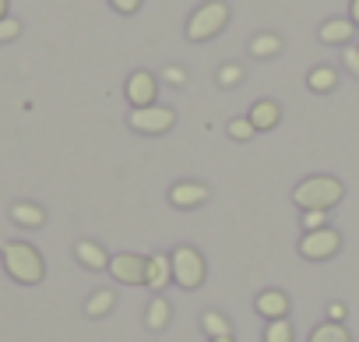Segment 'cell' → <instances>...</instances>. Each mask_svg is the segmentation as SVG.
<instances>
[{"mask_svg":"<svg viewBox=\"0 0 359 342\" xmlns=\"http://www.w3.org/2000/svg\"><path fill=\"white\" fill-rule=\"evenodd\" d=\"M348 22L359 25V0H352V4H348Z\"/></svg>","mask_w":359,"mask_h":342,"instance_id":"obj_31","label":"cell"},{"mask_svg":"<svg viewBox=\"0 0 359 342\" xmlns=\"http://www.w3.org/2000/svg\"><path fill=\"white\" fill-rule=\"evenodd\" d=\"M226 134L233 138V141H250L257 131H254V124L247 120V117H236V120H229V127H226Z\"/></svg>","mask_w":359,"mask_h":342,"instance_id":"obj_23","label":"cell"},{"mask_svg":"<svg viewBox=\"0 0 359 342\" xmlns=\"http://www.w3.org/2000/svg\"><path fill=\"white\" fill-rule=\"evenodd\" d=\"M169 282H172V261H169V254H151V258H148L144 286H148V289H155V293H162Z\"/></svg>","mask_w":359,"mask_h":342,"instance_id":"obj_13","label":"cell"},{"mask_svg":"<svg viewBox=\"0 0 359 342\" xmlns=\"http://www.w3.org/2000/svg\"><path fill=\"white\" fill-rule=\"evenodd\" d=\"M341 198H345V188L334 177H306L292 191V202L299 212H331Z\"/></svg>","mask_w":359,"mask_h":342,"instance_id":"obj_2","label":"cell"},{"mask_svg":"<svg viewBox=\"0 0 359 342\" xmlns=\"http://www.w3.org/2000/svg\"><path fill=\"white\" fill-rule=\"evenodd\" d=\"M254 310L264 317V321H278V317H289V296L282 289H264L257 300H254Z\"/></svg>","mask_w":359,"mask_h":342,"instance_id":"obj_10","label":"cell"},{"mask_svg":"<svg viewBox=\"0 0 359 342\" xmlns=\"http://www.w3.org/2000/svg\"><path fill=\"white\" fill-rule=\"evenodd\" d=\"M338 251H341V237H338V230H331V226L299 237V254H303L306 261H327V258H334Z\"/></svg>","mask_w":359,"mask_h":342,"instance_id":"obj_6","label":"cell"},{"mask_svg":"<svg viewBox=\"0 0 359 342\" xmlns=\"http://www.w3.org/2000/svg\"><path fill=\"white\" fill-rule=\"evenodd\" d=\"M310 342H352V335H348L345 324H338V321H324V324H317V328L310 331Z\"/></svg>","mask_w":359,"mask_h":342,"instance_id":"obj_19","label":"cell"},{"mask_svg":"<svg viewBox=\"0 0 359 342\" xmlns=\"http://www.w3.org/2000/svg\"><path fill=\"white\" fill-rule=\"evenodd\" d=\"M74 258L85 265V268H92V272H99V268H109V251L102 247V244H95V240H78L74 244Z\"/></svg>","mask_w":359,"mask_h":342,"instance_id":"obj_12","label":"cell"},{"mask_svg":"<svg viewBox=\"0 0 359 342\" xmlns=\"http://www.w3.org/2000/svg\"><path fill=\"white\" fill-rule=\"evenodd\" d=\"M341 60H345V67L359 78V46H345V53H341Z\"/></svg>","mask_w":359,"mask_h":342,"instance_id":"obj_28","label":"cell"},{"mask_svg":"<svg viewBox=\"0 0 359 342\" xmlns=\"http://www.w3.org/2000/svg\"><path fill=\"white\" fill-rule=\"evenodd\" d=\"M201 328H205L212 338L233 335V324H229V317H226V314H219V310H205V314H201Z\"/></svg>","mask_w":359,"mask_h":342,"instance_id":"obj_21","label":"cell"},{"mask_svg":"<svg viewBox=\"0 0 359 342\" xmlns=\"http://www.w3.org/2000/svg\"><path fill=\"white\" fill-rule=\"evenodd\" d=\"M247 120L254 124V131H275L278 120H282V106H278L275 99H257V103L250 106V117H247Z\"/></svg>","mask_w":359,"mask_h":342,"instance_id":"obj_11","label":"cell"},{"mask_svg":"<svg viewBox=\"0 0 359 342\" xmlns=\"http://www.w3.org/2000/svg\"><path fill=\"white\" fill-rule=\"evenodd\" d=\"M113 307H116V293H113V289H99V293H92V296L85 300V314H88V317H106Z\"/></svg>","mask_w":359,"mask_h":342,"instance_id":"obj_18","label":"cell"},{"mask_svg":"<svg viewBox=\"0 0 359 342\" xmlns=\"http://www.w3.org/2000/svg\"><path fill=\"white\" fill-rule=\"evenodd\" d=\"M11 219H15L18 226H25V230H39V226L46 223V212H43L39 205H32V202H18V205L11 209Z\"/></svg>","mask_w":359,"mask_h":342,"instance_id":"obj_15","label":"cell"},{"mask_svg":"<svg viewBox=\"0 0 359 342\" xmlns=\"http://www.w3.org/2000/svg\"><path fill=\"white\" fill-rule=\"evenodd\" d=\"M226 25H229V4H226V0H208V4H201V8L187 18L184 36H187L191 43H208V39H215Z\"/></svg>","mask_w":359,"mask_h":342,"instance_id":"obj_3","label":"cell"},{"mask_svg":"<svg viewBox=\"0 0 359 342\" xmlns=\"http://www.w3.org/2000/svg\"><path fill=\"white\" fill-rule=\"evenodd\" d=\"M208 202V188L205 184H191V180H180L169 188V205L172 209H198Z\"/></svg>","mask_w":359,"mask_h":342,"instance_id":"obj_9","label":"cell"},{"mask_svg":"<svg viewBox=\"0 0 359 342\" xmlns=\"http://www.w3.org/2000/svg\"><path fill=\"white\" fill-rule=\"evenodd\" d=\"M123 92H127V103H130V110L155 106V103H158V78H155L151 71H134V74L127 78Z\"/></svg>","mask_w":359,"mask_h":342,"instance_id":"obj_8","label":"cell"},{"mask_svg":"<svg viewBox=\"0 0 359 342\" xmlns=\"http://www.w3.org/2000/svg\"><path fill=\"white\" fill-rule=\"evenodd\" d=\"M109 4H113L120 15H134V11L141 8V0H109Z\"/></svg>","mask_w":359,"mask_h":342,"instance_id":"obj_29","label":"cell"},{"mask_svg":"<svg viewBox=\"0 0 359 342\" xmlns=\"http://www.w3.org/2000/svg\"><path fill=\"white\" fill-rule=\"evenodd\" d=\"M169 261H172V282H176V286H184V289H201V286H205L208 265H205V258H201L198 247H191V244L176 247V251L169 254Z\"/></svg>","mask_w":359,"mask_h":342,"instance_id":"obj_4","label":"cell"},{"mask_svg":"<svg viewBox=\"0 0 359 342\" xmlns=\"http://www.w3.org/2000/svg\"><path fill=\"white\" fill-rule=\"evenodd\" d=\"M0 18H8V0H0Z\"/></svg>","mask_w":359,"mask_h":342,"instance_id":"obj_32","label":"cell"},{"mask_svg":"<svg viewBox=\"0 0 359 342\" xmlns=\"http://www.w3.org/2000/svg\"><path fill=\"white\" fill-rule=\"evenodd\" d=\"M243 81V67L240 64H222L219 67V85L222 88H233V85H240Z\"/></svg>","mask_w":359,"mask_h":342,"instance_id":"obj_24","label":"cell"},{"mask_svg":"<svg viewBox=\"0 0 359 342\" xmlns=\"http://www.w3.org/2000/svg\"><path fill=\"white\" fill-rule=\"evenodd\" d=\"M4 272L15 279V282H22V286H39L43 282V275H46V261H43V254L32 247V244H25V240H11V244H4Z\"/></svg>","mask_w":359,"mask_h":342,"instance_id":"obj_1","label":"cell"},{"mask_svg":"<svg viewBox=\"0 0 359 342\" xmlns=\"http://www.w3.org/2000/svg\"><path fill=\"white\" fill-rule=\"evenodd\" d=\"M212 342H236L233 335H222V338H212Z\"/></svg>","mask_w":359,"mask_h":342,"instance_id":"obj_33","label":"cell"},{"mask_svg":"<svg viewBox=\"0 0 359 342\" xmlns=\"http://www.w3.org/2000/svg\"><path fill=\"white\" fill-rule=\"evenodd\" d=\"M109 275L120 282V286H144V275H148V258L144 254H113L109 258Z\"/></svg>","mask_w":359,"mask_h":342,"instance_id":"obj_7","label":"cell"},{"mask_svg":"<svg viewBox=\"0 0 359 342\" xmlns=\"http://www.w3.org/2000/svg\"><path fill=\"white\" fill-rule=\"evenodd\" d=\"M345 314H348V310H345V303H327V321H338V324H341V321H345Z\"/></svg>","mask_w":359,"mask_h":342,"instance_id":"obj_30","label":"cell"},{"mask_svg":"<svg viewBox=\"0 0 359 342\" xmlns=\"http://www.w3.org/2000/svg\"><path fill=\"white\" fill-rule=\"evenodd\" d=\"M127 124H130L137 134H165V131H172V124H176V110H169V106H162V103L141 106V110H130Z\"/></svg>","mask_w":359,"mask_h":342,"instance_id":"obj_5","label":"cell"},{"mask_svg":"<svg viewBox=\"0 0 359 342\" xmlns=\"http://www.w3.org/2000/svg\"><path fill=\"white\" fill-rule=\"evenodd\" d=\"M169 317H172V303L158 293V296L148 303V328H151V331H158V328H165V324H169Z\"/></svg>","mask_w":359,"mask_h":342,"instance_id":"obj_20","label":"cell"},{"mask_svg":"<svg viewBox=\"0 0 359 342\" xmlns=\"http://www.w3.org/2000/svg\"><path fill=\"white\" fill-rule=\"evenodd\" d=\"M306 85H310V92H331L334 85H338V71L334 67H327V64H320V67H313L310 74H306Z\"/></svg>","mask_w":359,"mask_h":342,"instance_id":"obj_17","label":"cell"},{"mask_svg":"<svg viewBox=\"0 0 359 342\" xmlns=\"http://www.w3.org/2000/svg\"><path fill=\"white\" fill-rule=\"evenodd\" d=\"M296 335H292V324H289V317H278V321H268L264 324V342H292Z\"/></svg>","mask_w":359,"mask_h":342,"instance_id":"obj_22","label":"cell"},{"mask_svg":"<svg viewBox=\"0 0 359 342\" xmlns=\"http://www.w3.org/2000/svg\"><path fill=\"white\" fill-rule=\"evenodd\" d=\"M22 36V22L18 18H0V43H11V39H18Z\"/></svg>","mask_w":359,"mask_h":342,"instance_id":"obj_26","label":"cell"},{"mask_svg":"<svg viewBox=\"0 0 359 342\" xmlns=\"http://www.w3.org/2000/svg\"><path fill=\"white\" fill-rule=\"evenodd\" d=\"M327 223H331V212H303V233L324 230Z\"/></svg>","mask_w":359,"mask_h":342,"instance_id":"obj_25","label":"cell"},{"mask_svg":"<svg viewBox=\"0 0 359 342\" xmlns=\"http://www.w3.org/2000/svg\"><path fill=\"white\" fill-rule=\"evenodd\" d=\"M320 43H327V46H348V39L355 36V25L348 22V18H331V22H324L320 25Z\"/></svg>","mask_w":359,"mask_h":342,"instance_id":"obj_14","label":"cell"},{"mask_svg":"<svg viewBox=\"0 0 359 342\" xmlns=\"http://www.w3.org/2000/svg\"><path fill=\"white\" fill-rule=\"evenodd\" d=\"M275 53H282V39H278L275 32H261V36L250 39V57L268 60V57H275Z\"/></svg>","mask_w":359,"mask_h":342,"instance_id":"obj_16","label":"cell"},{"mask_svg":"<svg viewBox=\"0 0 359 342\" xmlns=\"http://www.w3.org/2000/svg\"><path fill=\"white\" fill-rule=\"evenodd\" d=\"M162 81L172 85V88H184V85H187V71L176 67V64H172V67H162Z\"/></svg>","mask_w":359,"mask_h":342,"instance_id":"obj_27","label":"cell"}]
</instances>
